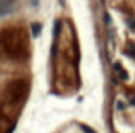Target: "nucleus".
<instances>
[{"label":"nucleus","instance_id":"3","mask_svg":"<svg viewBox=\"0 0 135 133\" xmlns=\"http://www.w3.org/2000/svg\"><path fill=\"white\" fill-rule=\"evenodd\" d=\"M41 31V24H33V36H38Z\"/></svg>","mask_w":135,"mask_h":133},{"label":"nucleus","instance_id":"6","mask_svg":"<svg viewBox=\"0 0 135 133\" xmlns=\"http://www.w3.org/2000/svg\"><path fill=\"white\" fill-rule=\"evenodd\" d=\"M132 104H133V106H135V97H133V99H132Z\"/></svg>","mask_w":135,"mask_h":133},{"label":"nucleus","instance_id":"2","mask_svg":"<svg viewBox=\"0 0 135 133\" xmlns=\"http://www.w3.org/2000/svg\"><path fill=\"white\" fill-rule=\"evenodd\" d=\"M115 70L120 73V79H127V72H125V70H123L118 63H115Z\"/></svg>","mask_w":135,"mask_h":133},{"label":"nucleus","instance_id":"1","mask_svg":"<svg viewBox=\"0 0 135 133\" xmlns=\"http://www.w3.org/2000/svg\"><path fill=\"white\" fill-rule=\"evenodd\" d=\"M14 2L16 0H0V16H7L14 10Z\"/></svg>","mask_w":135,"mask_h":133},{"label":"nucleus","instance_id":"5","mask_svg":"<svg viewBox=\"0 0 135 133\" xmlns=\"http://www.w3.org/2000/svg\"><path fill=\"white\" fill-rule=\"evenodd\" d=\"M128 26L132 27V29H135V24H133V21H128Z\"/></svg>","mask_w":135,"mask_h":133},{"label":"nucleus","instance_id":"7","mask_svg":"<svg viewBox=\"0 0 135 133\" xmlns=\"http://www.w3.org/2000/svg\"><path fill=\"white\" fill-rule=\"evenodd\" d=\"M101 2H104V0H101Z\"/></svg>","mask_w":135,"mask_h":133},{"label":"nucleus","instance_id":"4","mask_svg":"<svg viewBox=\"0 0 135 133\" xmlns=\"http://www.w3.org/2000/svg\"><path fill=\"white\" fill-rule=\"evenodd\" d=\"M80 128H82V130L86 131V133H94V131H92V130H91L89 126H86V125H80Z\"/></svg>","mask_w":135,"mask_h":133}]
</instances>
